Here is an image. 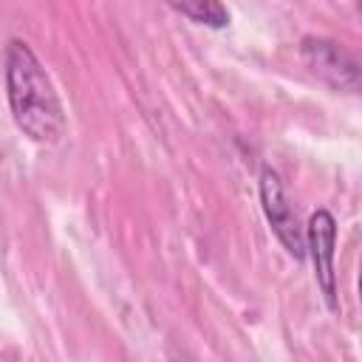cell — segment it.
<instances>
[{
    "instance_id": "cell-5",
    "label": "cell",
    "mask_w": 362,
    "mask_h": 362,
    "mask_svg": "<svg viewBox=\"0 0 362 362\" xmlns=\"http://www.w3.org/2000/svg\"><path fill=\"white\" fill-rule=\"evenodd\" d=\"M167 3L198 25H209V28L229 25V11L221 0H167Z\"/></svg>"
},
{
    "instance_id": "cell-3",
    "label": "cell",
    "mask_w": 362,
    "mask_h": 362,
    "mask_svg": "<svg viewBox=\"0 0 362 362\" xmlns=\"http://www.w3.org/2000/svg\"><path fill=\"white\" fill-rule=\"evenodd\" d=\"M300 54H303V62L311 68V74H317L331 88L345 90V93L359 90V62L342 45L331 40L305 37L300 45Z\"/></svg>"
},
{
    "instance_id": "cell-1",
    "label": "cell",
    "mask_w": 362,
    "mask_h": 362,
    "mask_svg": "<svg viewBox=\"0 0 362 362\" xmlns=\"http://www.w3.org/2000/svg\"><path fill=\"white\" fill-rule=\"evenodd\" d=\"M6 96L14 124L37 144L65 136V107L37 54L23 40L6 42Z\"/></svg>"
},
{
    "instance_id": "cell-4",
    "label": "cell",
    "mask_w": 362,
    "mask_h": 362,
    "mask_svg": "<svg viewBox=\"0 0 362 362\" xmlns=\"http://www.w3.org/2000/svg\"><path fill=\"white\" fill-rule=\"evenodd\" d=\"M334 243H337V221L328 209H317L305 223V255L314 260L317 283L325 294V303L337 308V274H334Z\"/></svg>"
},
{
    "instance_id": "cell-2",
    "label": "cell",
    "mask_w": 362,
    "mask_h": 362,
    "mask_svg": "<svg viewBox=\"0 0 362 362\" xmlns=\"http://www.w3.org/2000/svg\"><path fill=\"white\" fill-rule=\"evenodd\" d=\"M260 204H263L266 221H269L272 232L277 235V240L283 243V249L294 260H303L305 257V229L300 226V218L286 195V187L272 167L260 170Z\"/></svg>"
}]
</instances>
